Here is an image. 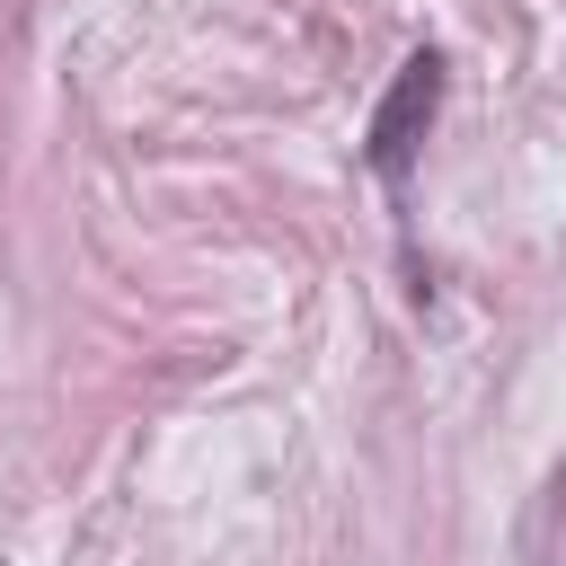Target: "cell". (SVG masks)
Segmentation results:
<instances>
[{
	"label": "cell",
	"mask_w": 566,
	"mask_h": 566,
	"mask_svg": "<svg viewBox=\"0 0 566 566\" xmlns=\"http://www.w3.org/2000/svg\"><path fill=\"white\" fill-rule=\"evenodd\" d=\"M433 106H442V62L433 53H416V62H398V80H389V97L371 106V168L398 186L407 177V159H416V142H424V124H433Z\"/></svg>",
	"instance_id": "6da1fadb"
}]
</instances>
